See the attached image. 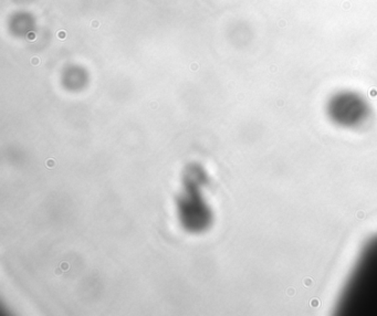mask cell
Here are the masks:
<instances>
[{
	"label": "cell",
	"mask_w": 377,
	"mask_h": 316,
	"mask_svg": "<svg viewBox=\"0 0 377 316\" xmlns=\"http://www.w3.org/2000/svg\"><path fill=\"white\" fill-rule=\"evenodd\" d=\"M8 25L12 36L27 38L34 34L37 23L32 14L27 12H18L12 14Z\"/></svg>",
	"instance_id": "7a4b0ae2"
},
{
	"label": "cell",
	"mask_w": 377,
	"mask_h": 316,
	"mask_svg": "<svg viewBox=\"0 0 377 316\" xmlns=\"http://www.w3.org/2000/svg\"><path fill=\"white\" fill-rule=\"evenodd\" d=\"M327 111L332 120L343 126L362 123L369 113L364 98L353 92H340L333 96Z\"/></svg>",
	"instance_id": "6da1fadb"
}]
</instances>
